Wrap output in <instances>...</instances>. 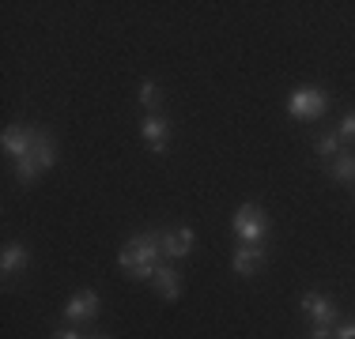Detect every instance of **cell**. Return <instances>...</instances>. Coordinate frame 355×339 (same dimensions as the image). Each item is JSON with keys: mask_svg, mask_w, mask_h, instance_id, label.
<instances>
[{"mask_svg": "<svg viewBox=\"0 0 355 339\" xmlns=\"http://www.w3.org/2000/svg\"><path fill=\"white\" fill-rule=\"evenodd\" d=\"M163 260V241H159V230H148V234H137L125 241V249L117 253V264H121L125 275L132 279H151Z\"/></svg>", "mask_w": 355, "mask_h": 339, "instance_id": "cell-1", "label": "cell"}, {"mask_svg": "<svg viewBox=\"0 0 355 339\" xmlns=\"http://www.w3.org/2000/svg\"><path fill=\"white\" fill-rule=\"evenodd\" d=\"M57 163V143L49 140L42 129H35V140H31V151L23 158H15V177H19L23 185H35L38 174H46V170H53Z\"/></svg>", "mask_w": 355, "mask_h": 339, "instance_id": "cell-2", "label": "cell"}, {"mask_svg": "<svg viewBox=\"0 0 355 339\" xmlns=\"http://www.w3.org/2000/svg\"><path fill=\"white\" fill-rule=\"evenodd\" d=\"M265 234H268L265 208H257V203H242V208L234 211V237H239L242 245H261Z\"/></svg>", "mask_w": 355, "mask_h": 339, "instance_id": "cell-3", "label": "cell"}, {"mask_svg": "<svg viewBox=\"0 0 355 339\" xmlns=\"http://www.w3.org/2000/svg\"><path fill=\"white\" fill-rule=\"evenodd\" d=\"M329 109V95L318 87H295L291 98H287V113L299 117V121H318Z\"/></svg>", "mask_w": 355, "mask_h": 339, "instance_id": "cell-4", "label": "cell"}, {"mask_svg": "<svg viewBox=\"0 0 355 339\" xmlns=\"http://www.w3.org/2000/svg\"><path fill=\"white\" fill-rule=\"evenodd\" d=\"M140 136L148 140V147L155 151V155H166V147H171V121H166L163 113H148L140 125Z\"/></svg>", "mask_w": 355, "mask_h": 339, "instance_id": "cell-5", "label": "cell"}, {"mask_svg": "<svg viewBox=\"0 0 355 339\" xmlns=\"http://www.w3.org/2000/svg\"><path fill=\"white\" fill-rule=\"evenodd\" d=\"M159 241H163V257L182 260V257H189V253H193L197 234H193L189 226H178V230H159Z\"/></svg>", "mask_w": 355, "mask_h": 339, "instance_id": "cell-6", "label": "cell"}, {"mask_svg": "<svg viewBox=\"0 0 355 339\" xmlns=\"http://www.w3.org/2000/svg\"><path fill=\"white\" fill-rule=\"evenodd\" d=\"M98 317V294L95 291H76L69 305H64V320L69 324H83V320H95Z\"/></svg>", "mask_w": 355, "mask_h": 339, "instance_id": "cell-7", "label": "cell"}, {"mask_svg": "<svg viewBox=\"0 0 355 339\" xmlns=\"http://www.w3.org/2000/svg\"><path fill=\"white\" fill-rule=\"evenodd\" d=\"M302 309H306V317L314 320L318 328H329L336 320V305H333V298H325V294H302Z\"/></svg>", "mask_w": 355, "mask_h": 339, "instance_id": "cell-8", "label": "cell"}, {"mask_svg": "<svg viewBox=\"0 0 355 339\" xmlns=\"http://www.w3.org/2000/svg\"><path fill=\"white\" fill-rule=\"evenodd\" d=\"M31 140H35V125H8L4 129V151L12 158H23L31 151Z\"/></svg>", "mask_w": 355, "mask_h": 339, "instance_id": "cell-9", "label": "cell"}, {"mask_svg": "<svg viewBox=\"0 0 355 339\" xmlns=\"http://www.w3.org/2000/svg\"><path fill=\"white\" fill-rule=\"evenodd\" d=\"M231 264L239 275H257V271L265 268V249H261V245H242V249H234Z\"/></svg>", "mask_w": 355, "mask_h": 339, "instance_id": "cell-10", "label": "cell"}, {"mask_svg": "<svg viewBox=\"0 0 355 339\" xmlns=\"http://www.w3.org/2000/svg\"><path fill=\"white\" fill-rule=\"evenodd\" d=\"M151 283H155V291L163 294L166 302H178V298H182V275H178L174 268L159 264V268H155V275H151Z\"/></svg>", "mask_w": 355, "mask_h": 339, "instance_id": "cell-11", "label": "cell"}, {"mask_svg": "<svg viewBox=\"0 0 355 339\" xmlns=\"http://www.w3.org/2000/svg\"><path fill=\"white\" fill-rule=\"evenodd\" d=\"M27 260H31L27 245H19V241H8V245H4V253H0V271H4V275H12V271L27 268Z\"/></svg>", "mask_w": 355, "mask_h": 339, "instance_id": "cell-12", "label": "cell"}, {"mask_svg": "<svg viewBox=\"0 0 355 339\" xmlns=\"http://www.w3.org/2000/svg\"><path fill=\"white\" fill-rule=\"evenodd\" d=\"M329 174H333V181H355V151H336Z\"/></svg>", "mask_w": 355, "mask_h": 339, "instance_id": "cell-13", "label": "cell"}, {"mask_svg": "<svg viewBox=\"0 0 355 339\" xmlns=\"http://www.w3.org/2000/svg\"><path fill=\"white\" fill-rule=\"evenodd\" d=\"M140 102L159 113V102H163V98H159V87H155V83H140Z\"/></svg>", "mask_w": 355, "mask_h": 339, "instance_id": "cell-14", "label": "cell"}, {"mask_svg": "<svg viewBox=\"0 0 355 339\" xmlns=\"http://www.w3.org/2000/svg\"><path fill=\"white\" fill-rule=\"evenodd\" d=\"M336 151H340V136H321L318 140V155L321 158H333Z\"/></svg>", "mask_w": 355, "mask_h": 339, "instance_id": "cell-15", "label": "cell"}, {"mask_svg": "<svg viewBox=\"0 0 355 339\" xmlns=\"http://www.w3.org/2000/svg\"><path fill=\"white\" fill-rule=\"evenodd\" d=\"M336 136H340V143H352V140H355V113L344 117L340 129H336Z\"/></svg>", "mask_w": 355, "mask_h": 339, "instance_id": "cell-16", "label": "cell"}, {"mask_svg": "<svg viewBox=\"0 0 355 339\" xmlns=\"http://www.w3.org/2000/svg\"><path fill=\"white\" fill-rule=\"evenodd\" d=\"M336 339H355V320H344V324L336 328Z\"/></svg>", "mask_w": 355, "mask_h": 339, "instance_id": "cell-17", "label": "cell"}, {"mask_svg": "<svg viewBox=\"0 0 355 339\" xmlns=\"http://www.w3.org/2000/svg\"><path fill=\"white\" fill-rule=\"evenodd\" d=\"M49 339H83V336H76L72 328H61V332H53V336H49Z\"/></svg>", "mask_w": 355, "mask_h": 339, "instance_id": "cell-18", "label": "cell"}, {"mask_svg": "<svg viewBox=\"0 0 355 339\" xmlns=\"http://www.w3.org/2000/svg\"><path fill=\"white\" fill-rule=\"evenodd\" d=\"M310 339H336V336H329V328H314V336Z\"/></svg>", "mask_w": 355, "mask_h": 339, "instance_id": "cell-19", "label": "cell"}, {"mask_svg": "<svg viewBox=\"0 0 355 339\" xmlns=\"http://www.w3.org/2000/svg\"><path fill=\"white\" fill-rule=\"evenodd\" d=\"M87 339H110V336H87Z\"/></svg>", "mask_w": 355, "mask_h": 339, "instance_id": "cell-20", "label": "cell"}]
</instances>
